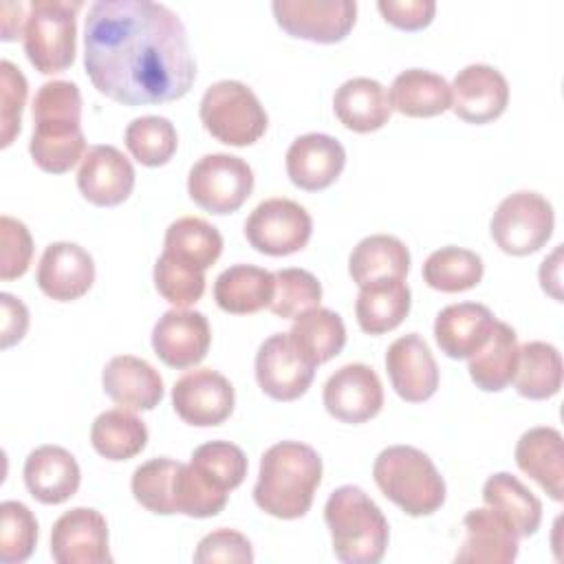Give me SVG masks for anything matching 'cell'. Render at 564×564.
<instances>
[{
	"label": "cell",
	"mask_w": 564,
	"mask_h": 564,
	"mask_svg": "<svg viewBox=\"0 0 564 564\" xmlns=\"http://www.w3.org/2000/svg\"><path fill=\"white\" fill-rule=\"evenodd\" d=\"M84 68L93 86L123 106L181 99L196 79L181 18L152 0H97L84 24Z\"/></svg>",
	"instance_id": "obj_1"
},
{
	"label": "cell",
	"mask_w": 564,
	"mask_h": 564,
	"mask_svg": "<svg viewBox=\"0 0 564 564\" xmlns=\"http://www.w3.org/2000/svg\"><path fill=\"white\" fill-rule=\"evenodd\" d=\"M33 134L29 152L48 174H64L86 154L82 132V93L77 84L53 79L37 88L33 99Z\"/></svg>",
	"instance_id": "obj_2"
},
{
	"label": "cell",
	"mask_w": 564,
	"mask_h": 564,
	"mask_svg": "<svg viewBox=\"0 0 564 564\" xmlns=\"http://www.w3.org/2000/svg\"><path fill=\"white\" fill-rule=\"evenodd\" d=\"M322 482L319 454L300 441H280L260 458V471L253 487L256 505L280 520L306 516L315 489Z\"/></svg>",
	"instance_id": "obj_3"
},
{
	"label": "cell",
	"mask_w": 564,
	"mask_h": 564,
	"mask_svg": "<svg viewBox=\"0 0 564 564\" xmlns=\"http://www.w3.org/2000/svg\"><path fill=\"white\" fill-rule=\"evenodd\" d=\"M333 553L344 564H377L383 560L390 527L375 500L355 485L337 487L324 507Z\"/></svg>",
	"instance_id": "obj_4"
},
{
	"label": "cell",
	"mask_w": 564,
	"mask_h": 564,
	"mask_svg": "<svg viewBox=\"0 0 564 564\" xmlns=\"http://www.w3.org/2000/svg\"><path fill=\"white\" fill-rule=\"evenodd\" d=\"M372 478L381 494L412 518L432 516L445 502V480L432 458L412 445L379 452Z\"/></svg>",
	"instance_id": "obj_5"
},
{
	"label": "cell",
	"mask_w": 564,
	"mask_h": 564,
	"mask_svg": "<svg viewBox=\"0 0 564 564\" xmlns=\"http://www.w3.org/2000/svg\"><path fill=\"white\" fill-rule=\"evenodd\" d=\"M82 2L68 0H35L26 4L24 53L35 70L44 75L62 73L75 62L77 22L75 13Z\"/></svg>",
	"instance_id": "obj_6"
},
{
	"label": "cell",
	"mask_w": 564,
	"mask_h": 564,
	"mask_svg": "<svg viewBox=\"0 0 564 564\" xmlns=\"http://www.w3.org/2000/svg\"><path fill=\"white\" fill-rule=\"evenodd\" d=\"M198 115L214 139L236 148L256 143L269 123L264 106L256 93L236 79L212 84L200 99Z\"/></svg>",
	"instance_id": "obj_7"
},
{
	"label": "cell",
	"mask_w": 564,
	"mask_h": 564,
	"mask_svg": "<svg viewBox=\"0 0 564 564\" xmlns=\"http://www.w3.org/2000/svg\"><path fill=\"white\" fill-rule=\"evenodd\" d=\"M553 205L538 192H513L500 200L491 216V238L509 256H529L553 234Z\"/></svg>",
	"instance_id": "obj_8"
},
{
	"label": "cell",
	"mask_w": 564,
	"mask_h": 564,
	"mask_svg": "<svg viewBox=\"0 0 564 564\" xmlns=\"http://www.w3.org/2000/svg\"><path fill=\"white\" fill-rule=\"evenodd\" d=\"M253 189V170L240 156L216 152L198 159L187 176L189 198L212 214H231Z\"/></svg>",
	"instance_id": "obj_9"
},
{
	"label": "cell",
	"mask_w": 564,
	"mask_h": 564,
	"mask_svg": "<svg viewBox=\"0 0 564 564\" xmlns=\"http://www.w3.org/2000/svg\"><path fill=\"white\" fill-rule=\"evenodd\" d=\"M313 234L311 214L291 198H267L245 220L247 242L267 256H291Z\"/></svg>",
	"instance_id": "obj_10"
},
{
	"label": "cell",
	"mask_w": 564,
	"mask_h": 564,
	"mask_svg": "<svg viewBox=\"0 0 564 564\" xmlns=\"http://www.w3.org/2000/svg\"><path fill=\"white\" fill-rule=\"evenodd\" d=\"M271 9L282 31L317 44L341 42L357 20L352 0H275Z\"/></svg>",
	"instance_id": "obj_11"
},
{
	"label": "cell",
	"mask_w": 564,
	"mask_h": 564,
	"mask_svg": "<svg viewBox=\"0 0 564 564\" xmlns=\"http://www.w3.org/2000/svg\"><path fill=\"white\" fill-rule=\"evenodd\" d=\"M315 366L308 364L289 333L267 337L256 352V379L262 392L275 401H295L313 383Z\"/></svg>",
	"instance_id": "obj_12"
},
{
	"label": "cell",
	"mask_w": 564,
	"mask_h": 564,
	"mask_svg": "<svg viewBox=\"0 0 564 564\" xmlns=\"http://www.w3.org/2000/svg\"><path fill=\"white\" fill-rule=\"evenodd\" d=\"M234 386L212 368L185 372L172 388L174 412L196 427L220 425L234 412Z\"/></svg>",
	"instance_id": "obj_13"
},
{
	"label": "cell",
	"mask_w": 564,
	"mask_h": 564,
	"mask_svg": "<svg viewBox=\"0 0 564 564\" xmlns=\"http://www.w3.org/2000/svg\"><path fill=\"white\" fill-rule=\"evenodd\" d=\"M51 555L57 564H110L106 518L90 507L64 511L51 529Z\"/></svg>",
	"instance_id": "obj_14"
},
{
	"label": "cell",
	"mask_w": 564,
	"mask_h": 564,
	"mask_svg": "<svg viewBox=\"0 0 564 564\" xmlns=\"http://www.w3.org/2000/svg\"><path fill=\"white\" fill-rule=\"evenodd\" d=\"M324 408L341 423H366L383 405V388L377 372L366 364H346L324 383Z\"/></svg>",
	"instance_id": "obj_15"
},
{
	"label": "cell",
	"mask_w": 564,
	"mask_h": 564,
	"mask_svg": "<svg viewBox=\"0 0 564 564\" xmlns=\"http://www.w3.org/2000/svg\"><path fill=\"white\" fill-rule=\"evenodd\" d=\"M212 344V328L203 313L172 308L159 317L152 328V348L156 357L176 370H185L205 359Z\"/></svg>",
	"instance_id": "obj_16"
},
{
	"label": "cell",
	"mask_w": 564,
	"mask_h": 564,
	"mask_svg": "<svg viewBox=\"0 0 564 564\" xmlns=\"http://www.w3.org/2000/svg\"><path fill=\"white\" fill-rule=\"evenodd\" d=\"M449 88V108L467 123H489L498 119L509 104V84L505 75L489 64L460 68Z\"/></svg>",
	"instance_id": "obj_17"
},
{
	"label": "cell",
	"mask_w": 564,
	"mask_h": 564,
	"mask_svg": "<svg viewBox=\"0 0 564 564\" xmlns=\"http://www.w3.org/2000/svg\"><path fill=\"white\" fill-rule=\"evenodd\" d=\"M77 187L82 196L97 207L121 205L132 194L134 167L119 148L93 145L82 159Z\"/></svg>",
	"instance_id": "obj_18"
},
{
	"label": "cell",
	"mask_w": 564,
	"mask_h": 564,
	"mask_svg": "<svg viewBox=\"0 0 564 564\" xmlns=\"http://www.w3.org/2000/svg\"><path fill=\"white\" fill-rule=\"evenodd\" d=\"M386 370L394 392L408 403H423L438 388L436 359L419 333L403 335L388 346Z\"/></svg>",
	"instance_id": "obj_19"
},
{
	"label": "cell",
	"mask_w": 564,
	"mask_h": 564,
	"mask_svg": "<svg viewBox=\"0 0 564 564\" xmlns=\"http://www.w3.org/2000/svg\"><path fill=\"white\" fill-rule=\"evenodd\" d=\"M344 165V145L324 132L302 134L286 150V174L304 192L326 189L337 181Z\"/></svg>",
	"instance_id": "obj_20"
},
{
	"label": "cell",
	"mask_w": 564,
	"mask_h": 564,
	"mask_svg": "<svg viewBox=\"0 0 564 564\" xmlns=\"http://www.w3.org/2000/svg\"><path fill=\"white\" fill-rule=\"evenodd\" d=\"M37 286L55 302H73L95 282L93 256L75 242H51L37 264Z\"/></svg>",
	"instance_id": "obj_21"
},
{
	"label": "cell",
	"mask_w": 564,
	"mask_h": 564,
	"mask_svg": "<svg viewBox=\"0 0 564 564\" xmlns=\"http://www.w3.org/2000/svg\"><path fill=\"white\" fill-rule=\"evenodd\" d=\"M465 538L454 557L460 564H509L518 557L520 535L491 507L471 509L463 518Z\"/></svg>",
	"instance_id": "obj_22"
},
{
	"label": "cell",
	"mask_w": 564,
	"mask_h": 564,
	"mask_svg": "<svg viewBox=\"0 0 564 564\" xmlns=\"http://www.w3.org/2000/svg\"><path fill=\"white\" fill-rule=\"evenodd\" d=\"M24 485L42 505H59L79 489L82 471L75 456L59 445H42L24 460Z\"/></svg>",
	"instance_id": "obj_23"
},
{
	"label": "cell",
	"mask_w": 564,
	"mask_h": 564,
	"mask_svg": "<svg viewBox=\"0 0 564 564\" xmlns=\"http://www.w3.org/2000/svg\"><path fill=\"white\" fill-rule=\"evenodd\" d=\"M104 392L126 410H152L163 399L161 375L141 357L117 355L101 375Z\"/></svg>",
	"instance_id": "obj_24"
},
{
	"label": "cell",
	"mask_w": 564,
	"mask_h": 564,
	"mask_svg": "<svg viewBox=\"0 0 564 564\" xmlns=\"http://www.w3.org/2000/svg\"><path fill=\"white\" fill-rule=\"evenodd\" d=\"M494 322L496 317L485 304H449L436 315L434 339L447 357L467 359L487 341Z\"/></svg>",
	"instance_id": "obj_25"
},
{
	"label": "cell",
	"mask_w": 564,
	"mask_h": 564,
	"mask_svg": "<svg viewBox=\"0 0 564 564\" xmlns=\"http://www.w3.org/2000/svg\"><path fill=\"white\" fill-rule=\"evenodd\" d=\"M516 465L531 476L555 502L562 500L564 438L555 427H531L516 445Z\"/></svg>",
	"instance_id": "obj_26"
},
{
	"label": "cell",
	"mask_w": 564,
	"mask_h": 564,
	"mask_svg": "<svg viewBox=\"0 0 564 564\" xmlns=\"http://www.w3.org/2000/svg\"><path fill=\"white\" fill-rule=\"evenodd\" d=\"M333 110L339 123L352 132H375L392 115L388 90L372 77L346 79L333 97Z\"/></svg>",
	"instance_id": "obj_27"
},
{
	"label": "cell",
	"mask_w": 564,
	"mask_h": 564,
	"mask_svg": "<svg viewBox=\"0 0 564 564\" xmlns=\"http://www.w3.org/2000/svg\"><path fill=\"white\" fill-rule=\"evenodd\" d=\"M275 278L256 264H231L214 282L216 304L231 315H249L271 306Z\"/></svg>",
	"instance_id": "obj_28"
},
{
	"label": "cell",
	"mask_w": 564,
	"mask_h": 564,
	"mask_svg": "<svg viewBox=\"0 0 564 564\" xmlns=\"http://www.w3.org/2000/svg\"><path fill=\"white\" fill-rule=\"evenodd\" d=\"M412 293L405 280L388 278L359 286L355 302L357 324L368 335H381L397 328L410 313Z\"/></svg>",
	"instance_id": "obj_29"
},
{
	"label": "cell",
	"mask_w": 564,
	"mask_h": 564,
	"mask_svg": "<svg viewBox=\"0 0 564 564\" xmlns=\"http://www.w3.org/2000/svg\"><path fill=\"white\" fill-rule=\"evenodd\" d=\"M518 352L520 346L516 330L507 322L496 319L487 341L471 357H467V370L476 388L485 392L505 390L516 377Z\"/></svg>",
	"instance_id": "obj_30"
},
{
	"label": "cell",
	"mask_w": 564,
	"mask_h": 564,
	"mask_svg": "<svg viewBox=\"0 0 564 564\" xmlns=\"http://www.w3.org/2000/svg\"><path fill=\"white\" fill-rule=\"evenodd\" d=\"M392 110L405 117H436L452 106V88L438 73L408 68L390 86Z\"/></svg>",
	"instance_id": "obj_31"
},
{
	"label": "cell",
	"mask_w": 564,
	"mask_h": 564,
	"mask_svg": "<svg viewBox=\"0 0 564 564\" xmlns=\"http://www.w3.org/2000/svg\"><path fill=\"white\" fill-rule=\"evenodd\" d=\"M482 500L487 507L507 518L520 538H529L540 529L542 502L513 474L498 471L482 485Z\"/></svg>",
	"instance_id": "obj_32"
},
{
	"label": "cell",
	"mask_w": 564,
	"mask_h": 564,
	"mask_svg": "<svg viewBox=\"0 0 564 564\" xmlns=\"http://www.w3.org/2000/svg\"><path fill=\"white\" fill-rule=\"evenodd\" d=\"M410 271V251L408 247L388 234L366 236L357 242L348 258V273L357 286L399 278L405 280Z\"/></svg>",
	"instance_id": "obj_33"
},
{
	"label": "cell",
	"mask_w": 564,
	"mask_h": 564,
	"mask_svg": "<svg viewBox=\"0 0 564 564\" xmlns=\"http://www.w3.org/2000/svg\"><path fill=\"white\" fill-rule=\"evenodd\" d=\"M289 335L300 355L313 366L330 361L346 344L344 319L335 311L322 306L300 313L293 319Z\"/></svg>",
	"instance_id": "obj_34"
},
{
	"label": "cell",
	"mask_w": 564,
	"mask_h": 564,
	"mask_svg": "<svg viewBox=\"0 0 564 564\" xmlns=\"http://www.w3.org/2000/svg\"><path fill=\"white\" fill-rule=\"evenodd\" d=\"M513 386L520 397L542 401L562 388V355L553 344L527 341L518 352Z\"/></svg>",
	"instance_id": "obj_35"
},
{
	"label": "cell",
	"mask_w": 564,
	"mask_h": 564,
	"mask_svg": "<svg viewBox=\"0 0 564 564\" xmlns=\"http://www.w3.org/2000/svg\"><path fill=\"white\" fill-rule=\"evenodd\" d=\"M163 251L198 271H207L223 253L220 231L196 216H183L174 220L163 240Z\"/></svg>",
	"instance_id": "obj_36"
},
{
	"label": "cell",
	"mask_w": 564,
	"mask_h": 564,
	"mask_svg": "<svg viewBox=\"0 0 564 564\" xmlns=\"http://www.w3.org/2000/svg\"><path fill=\"white\" fill-rule=\"evenodd\" d=\"M90 443L106 460H128L145 447L148 427L126 408L106 410L93 421Z\"/></svg>",
	"instance_id": "obj_37"
},
{
	"label": "cell",
	"mask_w": 564,
	"mask_h": 564,
	"mask_svg": "<svg viewBox=\"0 0 564 564\" xmlns=\"http://www.w3.org/2000/svg\"><path fill=\"white\" fill-rule=\"evenodd\" d=\"M485 273L482 258L463 247H441L423 262V280L430 289L443 293H460L474 289Z\"/></svg>",
	"instance_id": "obj_38"
},
{
	"label": "cell",
	"mask_w": 564,
	"mask_h": 564,
	"mask_svg": "<svg viewBox=\"0 0 564 564\" xmlns=\"http://www.w3.org/2000/svg\"><path fill=\"white\" fill-rule=\"evenodd\" d=\"M128 152L148 167L165 165L178 145L176 128L170 119L159 115H145L132 119L123 132Z\"/></svg>",
	"instance_id": "obj_39"
},
{
	"label": "cell",
	"mask_w": 564,
	"mask_h": 564,
	"mask_svg": "<svg viewBox=\"0 0 564 564\" xmlns=\"http://www.w3.org/2000/svg\"><path fill=\"white\" fill-rule=\"evenodd\" d=\"M189 465L218 491L229 494L247 476L245 452L229 441H209L192 452Z\"/></svg>",
	"instance_id": "obj_40"
},
{
	"label": "cell",
	"mask_w": 564,
	"mask_h": 564,
	"mask_svg": "<svg viewBox=\"0 0 564 564\" xmlns=\"http://www.w3.org/2000/svg\"><path fill=\"white\" fill-rule=\"evenodd\" d=\"M37 544V520L31 509L18 500L0 505V562L20 564L31 557Z\"/></svg>",
	"instance_id": "obj_41"
},
{
	"label": "cell",
	"mask_w": 564,
	"mask_h": 564,
	"mask_svg": "<svg viewBox=\"0 0 564 564\" xmlns=\"http://www.w3.org/2000/svg\"><path fill=\"white\" fill-rule=\"evenodd\" d=\"M178 469V460L172 458H152L139 465L132 474V496L134 500L152 513L172 516V482Z\"/></svg>",
	"instance_id": "obj_42"
},
{
	"label": "cell",
	"mask_w": 564,
	"mask_h": 564,
	"mask_svg": "<svg viewBox=\"0 0 564 564\" xmlns=\"http://www.w3.org/2000/svg\"><path fill=\"white\" fill-rule=\"evenodd\" d=\"M273 278H275V295L269 306L273 315L289 319V317H297L308 308L319 306L322 284L311 271L289 267V269L275 271Z\"/></svg>",
	"instance_id": "obj_43"
},
{
	"label": "cell",
	"mask_w": 564,
	"mask_h": 564,
	"mask_svg": "<svg viewBox=\"0 0 564 564\" xmlns=\"http://www.w3.org/2000/svg\"><path fill=\"white\" fill-rule=\"evenodd\" d=\"M154 286L176 308L196 304L205 293V271H198L165 251L154 262Z\"/></svg>",
	"instance_id": "obj_44"
},
{
	"label": "cell",
	"mask_w": 564,
	"mask_h": 564,
	"mask_svg": "<svg viewBox=\"0 0 564 564\" xmlns=\"http://www.w3.org/2000/svg\"><path fill=\"white\" fill-rule=\"evenodd\" d=\"M0 86H2L0 145L9 148L22 128V108L26 101L29 84H26V77L22 75V70L13 62L2 59L0 62Z\"/></svg>",
	"instance_id": "obj_45"
},
{
	"label": "cell",
	"mask_w": 564,
	"mask_h": 564,
	"mask_svg": "<svg viewBox=\"0 0 564 564\" xmlns=\"http://www.w3.org/2000/svg\"><path fill=\"white\" fill-rule=\"evenodd\" d=\"M2 260H0V278L15 280L26 273L31 258H33V240L24 223L2 216Z\"/></svg>",
	"instance_id": "obj_46"
},
{
	"label": "cell",
	"mask_w": 564,
	"mask_h": 564,
	"mask_svg": "<svg viewBox=\"0 0 564 564\" xmlns=\"http://www.w3.org/2000/svg\"><path fill=\"white\" fill-rule=\"evenodd\" d=\"M194 562H198V564H212V562L251 564L253 562L251 542L240 531L216 529L198 542Z\"/></svg>",
	"instance_id": "obj_47"
},
{
	"label": "cell",
	"mask_w": 564,
	"mask_h": 564,
	"mask_svg": "<svg viewBox=\"0 0 564 564\" xmlns=\"http://www.w3.org/2000/svg\"><path fill=\"white\" fill-rule=\"evenodd\" d=\"M377 9L383 20L403 31L425 29L436 11V2L432 0H379Z\"/></svg>",
	"instance_id": "obj_48"
},
{
	"label": "cell",
	"mask_w": 564,
	"mask_h": 564,
	"mask_svg": "<svg viewBox=\"0 0 564 564\" xmlns=\"http://www.w3.org/2000/svg\"><path fill=\"white\" fill-rule=\"evenodd\" d=\"M0 302H2V341H0V346L9 348L24 337V333L29 328V311L11 293H0Z\"/></svg>",
	"instance_id": "obj_49"
}]
</instances>
